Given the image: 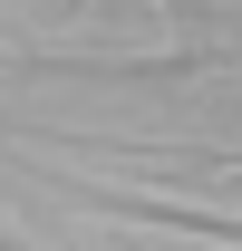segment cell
<instances>
[{
	"mask_svg": "<svg viewBox=\"0 0 242 251\" xmlns=\"http://www.w3.org/2000/svg\"><path fill=\"white\" fill-rule=\"evenodd\" d=\"M88 213L146 222V232H194V242H242V213H204V203H165V193H117V184H68Z\"/></svg>",
	"mask_w": 242,
	"mask_h": 251,
	"instance_id": "1",
	"label": "cell"
},
{
	"mask_svg": "<svg viewBox=\"0 0 242 251\" xmlns=\"http://www.w3.org/2000/svg\"><path fill=\"white\" fill-rule=\"evenodd\" d=\"M0 251H30V242H20V232H10V222H0Z\"/></svg>",
	"mask_w": 242,
	"mask_h": 251,
	"instance_id": "2",
	"label": "cell"
}]
</instances>
